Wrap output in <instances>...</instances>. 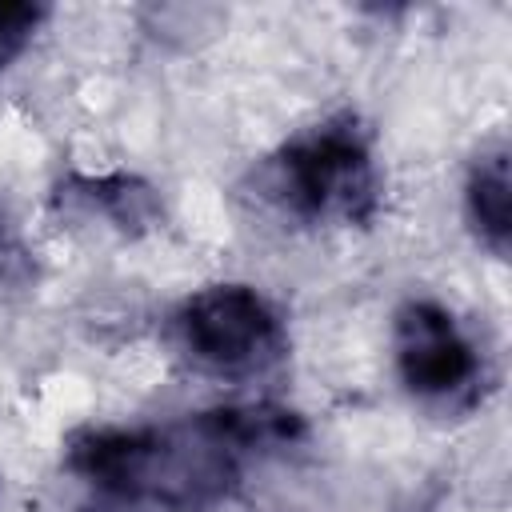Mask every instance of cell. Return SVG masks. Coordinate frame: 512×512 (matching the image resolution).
<instances>
[{"instance_id":"6","label":"cell","mask_w":512,"mask_h":512,"mask_svg":"<svg viewBox=\"0 0 512 512\" xmlns=\"http://www.w3.org/2000/svg\"><path fill=\"white\" fill-rule=\"evenodd\" d=\"M196 428L208 440H216L232 460H244V456H256V452H280V448H292L308 436L300 412L268 404V400L216 404V408L196 416Z\"/></svg>"},{"instance_id":"7","label":"cell","mask_w":512,"mask_h":512,"mask_svg":"<svg viewBox=\"0 0 512 512\" xmlns=\"http://www.w3.org/2000/svg\"><path fill=\"white\" fill-rule=\"evenodd\" d=\"M52 16L48 4H28V0H0V76L32 48L40 36L44 20Z\"/></svg>"},{"instance_id":"2","label":"cell","mask_w":512,"mask_h":512,"mask_svg":"<svg viewBox=\"0 0 512 512\" xmlns=\"http://www.w3.org/2000/svg\"><path fill=\"white\" fill-rule=\"evenodd\" d=\"M180 352L216 376H256L284 360L288 324L280 308L244 280H220L188 292L172 312Z\"/></svg>"},{"instance_id":"1","label":"cell","mask_w":512,"mask_h":512,"mask_svg":"<svg viewBox=\"0 0 512 512\" xmlns=\"http://www.w3.org/2000/svg\"><path fill=\"white\" fill-rule=\"evenodd\" d=\"M256 184L280 216L312 228H364L380 212V164L356 112H332L280 140Z\"/></svg>"},{"instance_id":"8","label":"cell","mask_w":512,"mask_h":512,"mask_svg":"<svg viewBox=\"0 0 512 512\" xmlns=\"http://www.w3.org/2000/svg\"><path fill=\"white\" fill-rule=\"evenodd\" d=\"M12 256V224H8V212L0 208V264Z\"/></svg>"},{"instance_id":"5","label":"cell","mask_w":512,"mask_h":512,"mask_svg":"<svg viewBox=\"0 0 512 512\" xmlns=\"http://www.w3.org/2000/svg\"><path fill=\"white\" fill-rule=\"evenodd\" d=\"M508 160H512L508 144L492 140L472 156V164L464 172V184H460L464 224H468L472 240L496 260H508V244H512V176H508Z\"/></svg>"},{"instance_id":"4","label":"cell","mask_w":512,"mask_h":512,"mask_svg":"<svg viewBox=\"0 0 512 512\" xmlns=\"http://www.w3.org/2000/svg\"><path fill=\"white\" fill-rule=\"evenodd\" d=\"M52 204H60L64 212H76L84 220H100L104 228H116L124 236H140V232L156 228V220H160L156 188L128 172H108V176L72 172L68 180L56 184Z\"/></svg>"},{"instance_id":"3","label":"cell","mask_w":512,"mask_h":512,"mask_svg":"<svg viewBox=\"0 0 512 512\" xmlns=\"http://www.w3.org/2000/svg\"><path fill=\"white\" fill-rule=\"evenodd\" d=\"M392 368L400 388L432 412H464L484 388V356L476 340L436 296H404L396 304Z\"/></svg>"}]
</instances>
